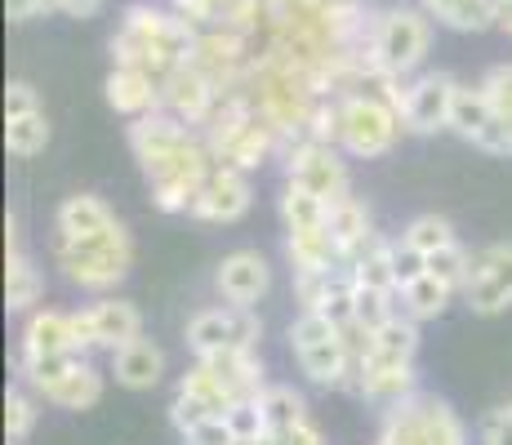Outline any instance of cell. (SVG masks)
<instances>
[{
  "instance_id": "6da1fadb",
  "label": "cell",
  "mask_w": 512,
  "mask_h": 445,
  "mask_svg": "<svg viewBox=\"0 0 512 445\" xmlns=\"http://www.w3.org/2000/svg\"><path fill=\"white\" fill-rule=\"evenodd\" d=\"M49 263L81 299L116 294L134 272V236L98 192H72L54 205Z\"/></svg>"
},
{
  "instance_id": "7a4b0ae2",
  "label": "cell",
  "mask_w": 512,
  "mask_h": 445,
  "mask_svg": "<svg viewBox=\"0 0 512 445\" xmlns=\"http://www.w3.org/2000/svg\"><path fill=\"white\" fill-rule=\"evenodd\" d=\"M130 152L143 170L147 196L161 214H192L196 192L205 187V178L219 161H214L210 143H205L201 130L174 121L170 112H156L134 121L130 130Z\"/></svg>"
},
{
  "instance_id": "3957f363",
  "label": "cell",
  "mask_w": 512,
  "mask_h": 445,
  "mask_svg": "<svg viewBox=\"0 0 512 445\" xmlns=\"http://www.w3.org/2000/svg\"><path fill=\"white\" fill-rule=\"evenodd\" d=\"M192 45L196 32L170 5H156V0H134L121 14V23H116L112 41H107L112 67H139L161 85L192 58Z\"/></svg>"
},
{
  "instance_id": "277c9868",
  "label": "cell",
  "mask_w": 512,
  "mask_h": 445,
  "mask_svg": "<svg viewBox=\"0 0 512 445\" xmlns=\"http://www.w3.org/2000/svg\"><path fill=\"white\" fill-rule=\"evenodd\" d=\"M250 103L259 107V116L281 134V143H299L308 134L312 116L317 107L326 103L330 94H321L317 76L308 67H299L294 58L277 54V49H259V63H254V76H250Z\"/></svg>"
},
{
  "instance_id": "5b68a950",
  "label": "cell",
  "mask_w": 512,
  "mask_h": 445,
  "mask_svg": "<svg viewBox=\"0 0 512 445\" xmlns=\"http://www.w3.org/2000/svg\"><path fill=\"white\" fill-rule=\"evenodd\" d=\"M285 348H290L294 370L303 374L308 388L352 397L357 348H352V334L343 325H334L317 312H294V321L285 325Z\"/></svg>"
},
{
  "instance_id": "8992f818",
  "label": "cell",
  "mask_w": 512,
  "mask_h": 445,
  "mask_svg": "<svg viewBox=\"0 0 512 445\" xmlns=\"http://www.w3.org/2000/svg\"><path fill=\"white\" fill-rule=\"evenodd\" d=\"M201 134H205V143H210L214 161L232 165V170H245V174H259L263 165L281 161V152H285L281 134L259 116V107L250 103V94L223 98L214 121L205 125Z\"/></svg>"
},
{
  "instance_id": "52a82bcc",
  "label": "cell",
  "mask_w": 512,
  "mask_h": 445,
  "mask_svg": "<svg viewBox=\"0 0 512 445\" xmlns=\"http://www.w3.org/2000/svg\"><path fill=\"white\" fill-rule=\"evenodd\" d=\"M432 27L437 23L423 14V5H383L370 36L374 85H401L419 76L432 54Z\"/></svg>"
},
{
  "instance_id": "ba28073f",
  "label": "cell",
  "mask_w": 512,
  "mask_h": 445,
  "mask_svg": "<svg viewBox=\"0 0 512 445\" xmlns=\"http://www.w3.org/2000/svg\"><path fill=\"white\" fill-rule=\"evenodd\" d=\"M406 138V121H401L392 94L383 89H357V94L339 98V116H334V147L348 161H383L397 152Z\"/></svg>"
},
{
  "instance_id": "9c48e42d",
  "label": "cell",
  "mask_w": 512,
  "mask_h": 445,
  "mask_svg": "<svg viewBox=\"0 0 512 445\" xmlns=\"http://www.w3.org/2000/svg\"><path fill=\"white\" fill-rule=\"evenodd\" d=\"M374 441L379 445H477L464 414L428 388H419L410 401L379 414V437Z\"/></svg>"
},
{
  "instance_id": "30bf717a",
  "label": "cell",
  "mask_w": 512,
  "mask_h": 445,
  "mask_svg": "<svg viewBox=\"0 0 512 445\" xmlns=\"http://www.w3.org/2000/svg\"><path fill=\"white\" fill-rule=\"evenodd\" d=\"M14 374L49 410H63V414L94 410L107 392V379H112L94 356H58V361H27V365L14 361Z\"/></svg>"
},
{
  "instance_id": "8fae6325",
  "label": "cell",
  "mask_w": 512,
  "mask_h": 445,
  "mask_svg": "<svg viewBox=\"0 0 512 445\" xmlns=\"http://www.w3.org/2000/svg\"><path fill=\"white\" fill-rule=\"evenodd\" d=\"M183 348L192 361L219 352H259L263 348V316L254 308H232V303H205L201 312L187 316Z\"/></svg>"
},
{
  "instance_id": "7c38bea8",
  "label": "cell",
  "mask_w": 512,
  "mask_h": 445,
  "mask_svg": "<svg viewBox=\"0 0 512 445\" xmlns=\"http://www.w3.org/2000/svg\"><path fill=\"white\" fill-rule=\"evenodd\" d=\"M281 178L285 183L308 187V192L317 196V201H326L330 210L357 196L348 156H343L334 143H317V138H299V143L285 147L281 152Z\"/></svg>"
},
{
  "instance_id": "4fadbf2b",
  "label": "cell",
  "mask_w": 512,
  "mask_h": 445,
  "mask_svg": "<svg viewBox=\"0 0 512 445\" xmlns=\"http://www.w3.org/2000/svg\"><path fill=\"white\" fill-rule=\"evenodd\" d=\"M383 94H392L397 103L401 121H406V134L415 138H432L441 130H450V112H455V98H459V81L441 67H423L419 76L401 85H374Z\"/></svg>"
},
{
  "instance_id": "5bb4252c",
  "label": "cell",
  "mask_w": 512,
  "mask_h": 445,
  "mask_svg": "<svg viewBox=\"0 0 512 445\" xmlns=\"http://www.w3.org/2000/svg\"><path fill=\"white\" fill-rule=\"evenodd\" d=\"M58 356H90V348H85L76 308H54V303H45V308L27 312L23 325H18L14 361L27 365V361H58Z\"/></svg>"
},
{
  "instance_id": "9a60e30c",
  "label": "cell",
  "mask_w": 512,
  "mask_h": 445,
  "mask_svg": "<svg viewBox=\"0 0 512 445\" xmlns=\"http://www.w3.org/2000/svg\"><path fill=\"white\" fill-rule=\"evenodd\" d=\"M459 303L472 316H504L512 308V241H490L472 250Z\"/></svg>"
},
{
  "instance_id": "2e32d148",
  "label": "cell",
  "mask_w": 512,
  "mask_h": 445,
  "mask_svg": "<svg viewBox=\"0 0 512 445\" xmlns=\"http://www.w3.org/2000/svg\"><path fill=\"white\" fill-rule=\"evenodd\" d=\"M81 334L90 356H116L121 348H130L134 339L147 334V321L139 312V303H130L125 294H103V299H85L81 308Z\"/></svg>"
},
{
  "instance_id": "e0dca14e",
  "label": "cell",
  "mask_w": 512,
  "mask_h": 445,
  "mask_svg": "<svg viewBox=\"0 0 512 445\" xmlns=\"http://www.w3.org/2000/svg\"><path fill=\"white\" fill-rule=\"evenodd\" d=\"M272 285H277L272 259L263 250H254V245L228 250L214 263V294H219V303H232V308L259 312V303H268Z\"/></svg>"
},
{
  "instance_id": "ac0fdd59",
  "label": "cell",
  "mask_w": 512,
  "mask_h": 445,
  "mask_svg": "<svg viewBox=\"0 0 512 445\" xmlns=\"http://www.w3.org/2000/svg\"><path fill=\"white\" fill-rule=\"evenodd\" d=\"M36 308H45V267L27 250L18 214H5V312L23 321Z\"/></svg>"
},
{
  "instance_id": "d6986e66",
  "label": "cell",
  "mask_w": 512,
  "mask_h": 445,
  "mask_svg": "<svg viewBox=\"0 0 512 445\" xmlns=\"http://www.w3.org/2000/svg\"><path fill=\"white\" fill-rule=\"evenodd\" d=\"M254 210V174L232 170V165H214L205 187L196 192L192 214L187 219L210 223V227H232Z\"/></svg>"
},
{
  "instance_id": "ffe728a7",
  "label": "cell",
  "mask_w": 512,
  "mask_h": 445,
  "mask_svg": "<svg viewBox=\"0 0 512 445\" xmlns=\"http://www.w3.org/2000/svg\"><path fill=\"white\" fill-rule=\"evenodd\" d=\"M450 134H459L477 152L490 156H512V125L490 107L481 85H459L455 112H450Z\"/></svg>"
},
{
  "instance_id": "44dd1931",
  "label": "cell",
  "mask_w": 512,
  "mask_h": 445,
  "mask_svg": "<svg viewBox=\"0 0 512 445\" xmlns=\"http://www.w3.org/2000/svg\"><path fill=\"white\" fill-rule=\"evenodd\" d=\"M219 103H223L219 85L205 72H196L192 63H183L179 72L161 85V112H170L174 121L192 125V130H205V125L214 121V112H219Z\"/></svg>"
},
{
  "instance_id": "7402d4cb",
  "label": "cell",
  "mask_w": 512,
  "mask_h": 445,
  "mask_svg": "<svg viewBox=\"0 0 512 445\" xmlns=\"http://www.w3.org/2000/svg\"><path fill=\"white\" fill-rule=\"evenodd\" d=\"M107 374H112V383L125 392H156L165 383V374H170V356H165V348L152 334H143L130 348L107 356Z\"/></svg>"
},
{
  "instance_id": "603a6c76",
  "label": "cell",
  "mask_w": 512,
  "mask_h": 445,
  "mask_svg": "<svg viewBox=\"0 0 512 445\" xmlns=\"http://www.w3.org/2000/svg\"><path fill=\"white\" fill-rule=\"evenodd\" d=\"M103 98L121 121H143V116L161 112V81L139 72V67H112L103 81Z\"/></svg>"
},
{
  "instance_id": "cb8c5ba5",
  "label": "cell",
  "mask_w": 512,
  "mask_h": 445,
  "mask_svg": "<svg viewBox=\"0 0 512 445\" xmlns=\"http://www.w3.org/2000/svg\"><path fill=\"white\" fill-rule=\"evenodd\" d=\"M397 303H401V316H410V321L428 325V321H441V316L455 308V303H459V290L423 267V272H415V276H406V281H401Z\"/></svg>"
},
{
  "instance_id": "d4e9b609",
  "label": "cell",
  "mask_w": 512,
  "mask_h": 445,
  "mask_svg": "<svg viewBox=\"0 0 512 445\" xmlns=\"http://www.w3.org/2000/svg\"><path fill=\"white\" fill-rule=\"evenodd\" d=\"M285 236V263H290V276H312V272H334L343 263V250L334 241L330 223L312 227V232H281Z\"/></svg>"
},
{
  "instance_id": "484cf974",
  "label": "cell",
  "mask_w": 512,
  "mask_h": 445,
  "mask_svg": "<svg viewBox=\"0 0 512 445\" xmlns=\"http://www.w3.org/2000/svg\"><path fill=\"white\" fill-rule=\"evenodd\" d=\"M330 232H334V241H339V250H343V263L361 259V254H366L370 245L383 236L379 223H374V210L366 205V196H352V201L334 205L330 210Z\"/></svg>"
},
{
  "instance_id": "4316f807",
  "label": "cell",
  "mask_w": 512,
  "mask_h": 445,
  "mask_svg": "<svg viewBox=\"0 0 512 445\" xmlns=\"http://www.w3.org/2000/svg\"><path fill=\"white\" fill-rule=\"evenodd\" d=\"M455 241H459L455 223H450L446 214H437V210L415 214V219H406V223H401V232H397V245H401L406 254H415L419 263H428L432 254L450 250Z\"/></svg>"
},
{
  "instance_id": "83f0119b",
  "label": "cell",
  "mask_w": 512,
  "mask_h": 445,
  "mask_svg": "<svg viewBox=\"0 0 512 445\" xmlns=\"http://www.w3.org/2000/svg\"><path fill=\"white\" fill-rule=\"evenodd\" d=\"M423 14L450 32H490L499 23V0H419Z\"/></svg>"
},
{
  "instance_id": "f1b7e54d",
  "label": "cell",
  "mask_w": 512,
  "mask_h": 445,
  "mask_svg": "<svg viewBox=\"0 0 512 445\" xmlns=\"http://www.w3.org/2000/svg\"><path fill=\"white\" fill-rule=\"evenodd\" d=\"M277 219H281V232H312V227H326L330 223V205L317 201L308 187L285 183V178H281Z\"/></svg>"
},
{
  "instance_id": "f546056e",
  "label": "cell",
  "mask_w": 512,
  "mask_h": 445,
  "mask_svg": "<svg viewBox=\"0 0 512 445\" xmlns=\"http://www.w3.org/2000/svg\"><path fill=\"white\" fill-rule=\"evenodd\" d=\"M259 414H263V437H268V432H281V428H294V423L312 419V405L303 397V388L272 379L268 392L259 397Z\"/></svg>"
},
{
  "instance_id": "4dcf8cb0",
  "label": "cell",
  "mask_w": 512,
  "mask_h": 445,
  "mask_svg": "<svg viewBox=\"0 0 512 445\" xmlns=\"http://www.w3.org/2000/svg\"><path fill=\"white\" fill-rule=\"evenodd\" d=\"M41 410H45V401L36 397L27 383H18V379L9 383V392H5V441L23 445L36 432V423H41Z\"/></svg>"
},
{
  "instance_id": "1f68e13d",
  "label": "cell",
  "mask_w": 512,
  "mask_h": 445,
  "mask_svg": "<svg viewBox=\"0 0 512 445\" xmlns=\"http://www.w3.org/2000/svg\"><path fill=\"white\" fill-rule=\"evenodd\" d=\"M49 147V116L45 112H32V116H14L5 121V152L14 161H32Z\"/></svg>"
},
{
  "instance_id": "d6a6232c",
  "label": "cell",
  "mask_w": 512,
  "mask_h": 445,
  "mask_svg": "<svg viewBox=\"0 0 512 445\" xmlns=\"http://www.w3.org/2000/svg\"><path fill=\"white\" fill-rule=\"evenodd\" d=\"M477 85H481V94L490 98V107H495V112L512 125V63H495V67H486Z\"/></svg>"
},
{
  "instance_id": "836d02e7",
  "label": "cell",
  "mask_w": 512,
  "mask_h": 445,
  "mask_svg": "<svg viewBox=\"0 0 512 445\" xmlns=\"http://www.w3.org/2000/svg\"><path fill=\"white\" fill-rule=\"evenodd\" d=\"M477 445H512V397L490 405L477 423Z\"/></svg>"
},
{
  "instance_id": "e575fe53",
  "label": "cell",
  "mask_w": 512,
  "mask_h": 445,
  "mask_svg": "<svg viewBox=\"0 0 512 445\" xmlns=\"http://www.w3.org/2000/svg\"><path fill=\"white\" fill-rule=\"evenodd\" d=\"M179 441H183V445H254V441H241V437H236V428L228 423V414H223V419L196 423V428H187Z\"/></svg>"
},
{
  "instance_id": "d590c367",
  "label": "cell",
  "mask_w": 512,
  "mask_h": 445,
  "mask_svg": "<svg viewBox=\"0 0 512 445\" xmlns=\"http://www.w3.org/2000/svg\"><path fill=\"white\" fill-rule=\"evenodd\" d=\"M32 112H45L41 89H36L32 81H9L5 85V121H14V116H32Z\"/></svg>"
},
{
  "instance_id": "8d00e7d4",
  "label": "cell",
  "mask_w": 512,
  "mask_h": 445,
  "mask_svg": "<svg viewBox=\"0 0 512 445\" xmlns=\"http://www.w3.org/2000/svg\"><path fill=\"white\" fill-rule=\"evenodd\" d=\"M259 445H330V437L321 432L317 419H303L294 428H281V432H268Z\"/></svg>"
},
{
  "instance_id": "74e56055",
  "label": "cell",
  "mask_w": 512,
  "mask_h": 445,
  "mask_svg": "<svg viewBox=\"0 0 512 445\" xmlns=\"http://www.w3.org/2000/svg\"><path fill=\"white\" fill-rule=\"evenodd\" d=\"M41 14H58L54 0H5V18L9 23H32Z\"/></svg>"
},
{
  "instance_id": "f35d334b",
  "label": "cell",
  "mask_w": 512,
  "mask_h": 445,
  "mask_svg": "<svg viewBox=\"0 0 512 445\" xmlns=\"http://www.w3.org/2000/svg\"><path fill=\"white\" fill-rule=\"evenodd\" d=\"M285 5L294 9H312V14H348L352 5H361V0H285Z\"/></svg>"
},
{
  "instance_id": "ab89813d",
  "label": "cell",
  "mask_w": 512,
  "mask_h": 445,
  "mask_svg": "<svg viewBox=\"0 0 512 445\" xmlns=\"http://www.w3.org/2000/svg\"><path fill=\"white\" fill-rule=\"evenodd\" d=\"M499 32H504V36H512V0H499Z\"/></svg>"
},
{
  "instance_id": "60d3db41",
  "label": "cell",
  "mask_w": 512,
  "mask_h": 445,
  "mask_svg": "<svg viewBox=\"0 0 512 445\" xmlns=\"http://www.w3.org/2000/svg\"><path fill=\"white\" fill-rule=\"evenodd\" d=\"M259 5H263V9H268V14H277V9L285 5V0H259Z\"/></svg>"
},
{
  "instance_id": "b9f144b4",
  "label": "cell",
  "mask_w": 512,
  "mask_h": 445,
  "mask_svg": "<svg viewBox=\"0 0 512 445\" xmlns=\"http://www.w3.org/2000/svg\"><path fill=\"white\" fill-rule=\"evenodd\" d=\"M370 445H379V441H370Z\"/></svg>"
}]
</instances>
